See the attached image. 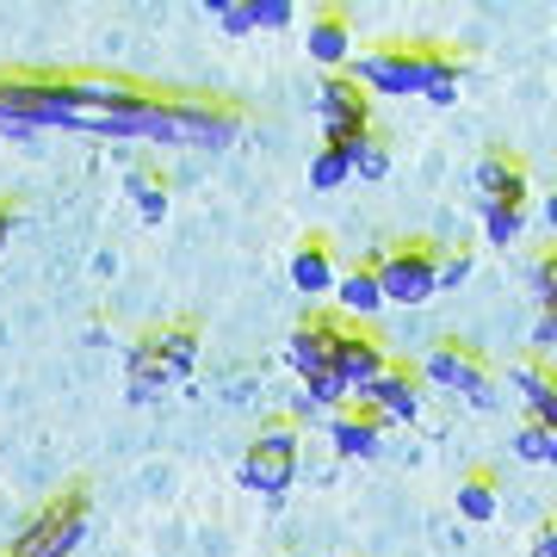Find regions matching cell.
<instances>
[{"label":"cell","mask_w":557,"mask_h":557,"mask_svg":"<svg viewBox=\"0 0 557 557\" xmlns=\"http://www.w3.org/2000/svg\"><path fill=\"white\" fill-rule=\"evenodd\" d=\"M87 539V490H62L57 502H44L38 515L20 527V539L0 557H75Z\"/></svg>","instance_id":"obj_1"},{"label":"cell","mask_w":557,"mask_h":557,"mask_svg":"<svg viewBox=\"0 0 557 557\" xmlns=\"http://www.w3.org/2000/svg\"><path fill=\"white\" fill-rule=\"evenodd\" d=\"M298 458H304V434L292 421L260 428V440H248V453H242V490H255V496H285V490L298 483Z\"/></svg>","instance_id":"obj_2"},{"label":"cell","mask_w":557,"mask_h":557,"mask_svg":"<svg viewBox=\"0 0 557 557\" xmlns=\"http://www.w3.org/2000/svg\"><path fill=\"white\" fill-rule=\"evenodd\" d=\"M372 267H379L384 304H403V310H416V304L440 298V248H434V242H403V248L379 255Z\"/></svg>","instance_id":"obj_3"},{"label":"cell","mask_w":557,"mask_h":557,"mask_svg":"<svg viewBox=\"0 0 557 557\" xmlns=\"http://www.w3.org/2000/svg\"><path fill=\"white\" fill-rule=\"evenodd\" d=\"M428 50L434 44H379V50L354 57L347 75L359 87H372V94H421L428 87Z\"/></svg>","instance_id":"obj_4"},{"label":"cell","mask_w":557,"mask_h":557,"mask_svg":"<svg viewBox=\"0 0 557 557\" xmlns=\"http://www.w3.org/2000/svg\"><path fill=\"white\" fill-rule=\"evenodd\" d=\"M421 379L440 384V391H458L471 409H496V403H502L496 379H490V372L478 366V354H465L458 341H440L434 354L421 359Z\"/></svg>","instance_id":"obj_5"},{"label":"cell","mask_w":557,"mask_h":557,"mask_svg":"<svg viewBox=\"0 0 557 557\" xmlns=\"http://www.w3.org/2000/svg\"><path fill=\"white\" fill-rule=\"evenodd\" d=\"M317 119H322V143H354L372 131V94H359L354 75H329L317 87Z\"/></svg>","instance_id":"obj_6"},{"label":"cell","mask_w":557,"mask_h":557,"mask_svg":"<svg viewBox=\"0 0 557 557\" xmlns=\"http://www.w3.org/2000/svg\"><path fill=\"white\" fill-rule=\"evenodd\" d=\"M359 409H366V416H379L384 428H416V421H421V372L391 366V372L359 397Z\"/></svg>","instance_id":"obj_7"},{"label":"cell","mask_w":557,"mask_h":557,"mask_svg":"<svg viewBox=\"0 0 557 557\" xmlns=\"http://www.w3.org/2000/svg\"><path fill=\"white\" fill-rule=\"evenodd\" d=\"M341 335H347V322H341V317H310V322H298V329H292V347H285L292 372H298V379H322V372H335Z\"/></svg>","instance_id":"obj_8"},{"label":"cell","mask_w":557,"mask_h":557,"mask_svg":"<svg viewBox=\"0 0 557 557\" xmlns=\"http://www.w3.org/2000/svg\"><path fill=\"white\" fill-rule=\"evenodd\" d=\"M335 372H341V384L354 391V403L372 391V384L391 372V354H384V341L379 335H366V329H347L341 335V347H335Z\"/></svg>","instance_id":"obj_9"},{"label":"cell","mask_w":557,"mask_h":557,"mask_svg":"<svg viewBox=\"0 0 557 557\" xmlns=\"http://www.w3.org/2000/svg\"><path fill=\"white\" fill-rule=\"evenodd\" d=\"M304 50L322 69H354V25H347V13H317L310 32H304Z\"/></svg>","instance_id":"obj_10"},{"label":"cell","mask_w":557,"mask_h":557,"mask_svg":"<svg viewBox=\"0 0 557 557\" xmlns=\"http://www.w3.org/2000/svg\"><path fill=\"white\" fill-rule=\"evenodd\" d=\"M292 285H298L304 298H335V255H329V242L322 236H304L298 242V255H292Z\"/></svg>","instance_id":"obj_11"},{"label":"cell","mask_w":557,"mask_h":557,"mask_svg":"<svg viewBox=\"0 0 557 557\" xmlns=\"http://www.w3.org/2000/svg\"><path fill=\"white\" fill-rule=\"evenodd\" d=\"M329 440H335L341 458H379L384 453V421L366 416V409H341L329 421Z\"/></svg>","instance_id":"obj_12"},{"label":"cell","mask_w":557,"mask_h":557,"mask_svg":"<svg viewBox=\"0 0 557 557\" xmlns=\"http://www.w3.org/2000/svg\"><path fill=\"white\" fill-rule=\"evenodd\" d=\"M508 384L527 403V421L557 428V372H545V366H508Z\"/></svg>","instance_id":"obj_13"},{"label":"cell","mask_w":557,"mask_h":557,"mask_svg":"<svg viewBox=\"0 0 557 557\" xmlns=\"http://www.w3.org/2000/svg\"><path fill=\"white\" fill-rule=\"evenodd\" d=\"M149 347H156V359L174 372V379H186L193 366H199V329L193 322H174V329H149Z\"/></svg>","instance_id":"obj_14"},{"label":"cell","mask_w":557,"mask_h":557,"mask_svg":"<svg viewBox=\"0 0 557 557\" xmlns=\"http://www.w3.org/2000/svg\"><path fill=\"white\" fill-rule=\"evenodd\" d=\"M335 304L347 310V317H379L384 310V285H379V267H354V273H341L335 285Z\"/></svg>","instance_id":"obj_15"},{"label":"cell","mask_w":557,"mask_h":557,"mask_svg":"<svg viewBox=\"0 0 557 557\" xmlns=\"http://www.w3.org/2000/svg\"><path fill=\"white\" fill-rule=\"evenodd\" d=\"M458 520L465 527H490L496 520V508H502V496H496V478L490 471H471V478H458Z\"/></svg>","instance_id":"obj_16"},{"label":"cell","mask_w":557,"mask_h":557,"mask_svg":"<svg viewBox=\"0 0 557 557\" xmlns=\"http://www.w3.org/2000/svg\"><path fill=\"white\" fill-rule=\"evenodd\" d=\"M458 87H465V57H453V50H428V87H421V100L434 106H458Z\"/></svg>","instance_id":"obj_17"},{"label":"cell","mask_w":557,"mask_h":557,"mask_svg":"<svg viewBox=\"0 0 557 557\" xmlns=\"http://www.w3.org/2000/svg\"><path fill=\"white\" fill-rule=\"evenodd\" d=\"M354 180V143H322L317 156H310V186L317 193H335Z\"/></svg>","instance_id":"obj_18"},{"label":"cell","mask_w":557,"mask_h":557,"mask_svg":"<svg viewBox=\"0 0 557 557\" xmlns=\"http://www.w3.org/2000/svg\"><path fill=\"white\" fill-rule=\"evenodd\" d=\"M168 384H180V379L156 359V347H149V341H137V347H131V397H161Z\"/></svg>","instance_id":"obj_19"},{"label":"cell","mask_w":557,"mask_h":557,"mask_svg":"<svg viewBox=\"0 0 557 557\" xmlns=\"http://www.w3.org/2000/svg\"><path fill=\"white\" fill-rule=\"evenodd\" d=\"M527 174V168H520V156H508V149H490V156L478 161V193H483V205L490 199H502V193H508V186H515V180Z\"/></svg>","instance_id":"obj_20"},{"label":"cell","mask_w":557,"mask_h":557,"mask_svg":"<svg viewBox=\"0 0 557 557\" xmlns=\"http://www.w3.org/2000/svg\"><path fill=\"white\" fill-rule=\"evenodd\" d=\"M515 458H527V465H557V428H545V421H520Z\"/></svg>","instance_id":"obj_21"},{"label":"cell","mask_w":557,"mask_h":557,"mask_svg":"<svg viewBox=\"0 0 557 557\" xmlns=\"http://www.w3.org/2000/svg\"><path fill=\"white\" fill-rule=\"evenodd\" d=\"M354 174L359 180H384V174H391V143H384L379 131L354 137Z\"/></svg>","instance_id":"obj_22"},{"label":"cell","mask_w":557,"mask_h":557,"mask_svg":"<svg viewBox=\"0 0 557 557\" xmlns=\"http://www.w3.org/2000/svg\"><path fill=\"white\" fill-rule=\"evenodd\" d=\"M520 230H527V211L520 205H483V236L496 242V248L520 242Z\"/></svg>","instance_id":"obj_23"},{"label":"cell","mask_w":557,"mask_h":557,"mask_svg":"<svg viewBox=\"0 0 557 557\" xmlns=\"http://www.w3.org/2000/svg\"><path fill=\"white\" fill-rule=\"evenodd\" d=\"M527 285H533V298L545 317H557V248H545V255L527 267Z\"/></svg>","instance_id":"obj_24"},{"label":"cell","mask_w":557,"mask_h":557,"mask_svg":"<svg viewBox=\"0 0 557 557\" xmlns=\"http://www.w3.org/2000/svg\"><path fill=\"white\" fill-rule=\"evenodd\" d=\"M131 193H137L143 223H161V218H168V186H161V174H131Z\"/></svg>","instance_id":"obj_25"},{"label":"cell","mask_w":557,"mask_h":557,"mask_svg":"<svg viewBox=\"0 0 557 557\" xmlns=\"http://www.w3.org/2000/svg\"><path fill=\"white\" fill-rule=\"evenodd\" d=\"M205 13H211L223 32H236V38H242V32H255V0H242V7H236V0H205Z\"/></svg>","instance_id":"obj_26"},{"label":"cell","mask_w":557,"mask_h":557,"mask_svg":"<svg viewBox=\"0 0 557 557\" xmlns=\"http://www.w3.org/2000/svg\"><path fill=\"white\" fill-rule=\"evenodd\" d=\"M285 25H298L292 0H255V32H285Z\"/></svg>","instance_id":"obj_27"},{"label":"cell","mask_w":557,"mask_h":557,"mask_svg":"<svg viewBox=\"0 0 557 557\" xmlns=\"http://www.w3.org/2000/svg\"><path fill=\"white\" fill-rule=\"evenodd\" d=\"M465 278H471V255H465V248H458V255H440V292H453Z\"/></svg>","instance_id":"obj_28"},{"label":"cell","mask_w":557,"mask_h":557,"mask_svg":"<svg viewBox=\"0 0 557 557\" xmlns=\"http://www.w3.org/2000/svg\"><path fill=\"white\" fill-rule=\"evenodd\" d=\"M557 347V317H545L539 310V322H533V354H552Z\"/></svg>","instance_id":"obj_29"},{"label":"cell","mask_w":557,"mask_h":557,"mask_svg":"<svg viewBox=\"0 0 557 557\" xmlns=\"http://www.w3.org/2000/svg\"><path fill=\"white\" fill-rule=\"evenodd\" d=\"M13 223H20V205H13V199H0V248L13 242Z\"/></svg>","instance_id":"obj_30"},{"label":"cell","mask_w":557,"mask_h":557,"mask_svg":"<svg viewBox=\"0 0 557 557\" xmlns=\"http://www.w3.org/2000/svg\"><path fill=\"white\" fill-rule=\"evenodd\" d=\"M533 557H557V520H545V527H539V545H533Z\"/></svg>","instance_id":"obj_31"},{"label":"cell","mask_w":557,"mask_h":557,"mask_svg":"<svg viewBox=\"0 0 557 557\" xmlns=\"http://www.w3.org/2000/svg\"><path fill=\"white\" fill-rule=\"evenodd\" d=\"M545 223H552V230H557V193H552V199H545Z\"/></svg>","instance_id":"obj_32"}]
</instances>
